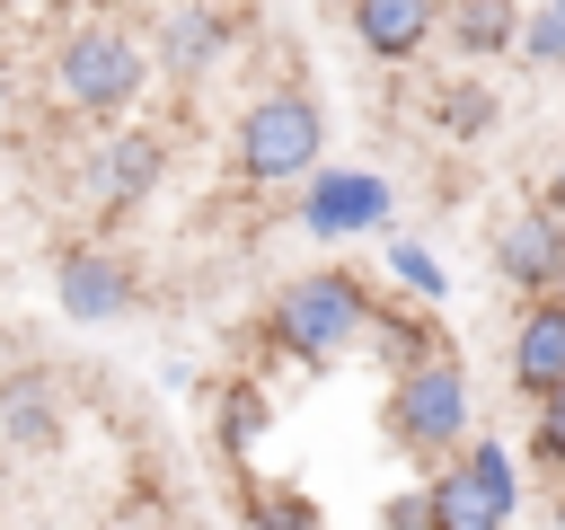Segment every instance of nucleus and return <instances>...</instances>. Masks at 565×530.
<instances>
[{
    "instance_id": "4be33fe9",
    "label": "nucleus",
    "mask_w": 565,
    "mask_h": 530,
    "mask_svg": "<svg viewBox=\"0 0 565 530\" xmlns=\"http://www.w3.org/2000/svg\"><path fill=\"white\" fill-rule=\"evenodd\" d=\"M9 97H18V71H9V62H0V115H9Z\"/></svg>"
},
{
    "instance_id": "9d476101",
    "label": "nucleus",
    "mask_w": 565,
    "mask_h": 530,
    "mask_svg": "<svg viewBox=\"0 0 565 530\" xmlns=\"http://www.w3.org/2000/svg\"><path fill=\"white\" fill-rule=\"evenodd\" d=\"M353 9V44L371 62H415L441 26V0H344Z\"/></svg>"
},
{
    "instance_id": "412c9836",
    "label": "nucleus",
    "mask_w": 565,
    "mask_h": 530,
    "mask_svg": "<svg viewBox=\"0 0 565 530\" xmlns=\"http://www.w3.org/2000/svg\"><path fill=\"white\" fill-rule=\"evenodd\" d=\"M539 203H556V212H565V159L547 168V194H539Z\"/></svg>"
},
{
    "instance_id": "39448f33",
    "label": "nucleus",
    "mask_w": 565,
    "mask_h": 530,
    "mask_svg": "<svg viewBox=\"0 0 565 530\" xmlns=\"http://www.w3.org/2000/svg\"><path fill=\"white\" fill-rule=\"evenodd\" d=\"M424 495H433V530H503L521 512V459L503 442L468 433L450 459H433Z\"/></svg>"
},
{
    "instance_id": "2eb2a0df",
    "label": "nucleus",
    "mask_w": 565,
    "mask_h": 530,
    "mask_svg": "<svg viewBox=\"0 0 565 530\" xmlns=\"http://www.w3.org/2000/svg\"><path fill=\"white\" fill-rule=\"evenodd\" d=\"M256 433H265V389H256V380H238V389L221 398V451H230V459H247V451H256Z\"/></svg>"
},
{
    "instance_id": "f03ea898",
    "label": "nucleus",
    "mask_w": 565,
    "mask_h": 530,
    "mask_svg": "<svg viewBox=\"0 0 565 530\" xmlns=\"http://www.w3.org/2000/svg\"><path fill=\"white\" fill-rule=\"evenodd\" d=\"M477 433V398H468V371H459V353H441V344H424L415 362H397L388 371V442L406 451V459H450L459 442Z\"/></svg>"
},
{
    "instance_id": "1a4fd4ad",
    "label": "nucleus",
    "mask_w": 565,
    "mask_h": 530,
    "mask_svg": "<svg viewBox=\"0 0 565 530\" xmlns=\"http://www.w3.org/2000/svg\"><path fill=\"white\" fill-rule=\"evenodd\" d=\"M565 380V292H521V327H512V389L547 398Z\"/></svg>"
},
{
    "instance_id": "dca6fc26",
    "label": "nucleus",
    "mask_w": 565,
    "mask_h": 530,
    "mask_svg": "<svg viewBox=\"0 0 565 530\" xmlns=\"http://www.w3.org/2000/svg\"><path fill=\"white\" fill-rule=\"evenodd\" d=\"M388 274H397L415 300H441V292H450V274H441V256H433L424 239H388Z\"/></svg>"
},
{
    "instance_id": "6ab92c4d",
    "label": "nucleus",
    "mask_w": 565,
    "mask_h": 530,
    "mask_svg": "<svg viewBox=\"0 0 565 530\" xmlns=\"http://www.w3.org/2000/svg\"><path fill=\"white\" fill-rule=\"evenodd\" d=\"M494 124V97L468 80V88H441V132H486Z\"/></svg>"
},
{
    "instance_id": "b1692460",
    "label": "nucleus",
    "mask_w": 565,
    "mask_h": 530,
    "mask_svg": "<svg viewBox=\"0 0 565 530\" xmlns=\"http://www.w3.org/2000/svg\"><path fill=\"white\" fill-rule=\"evenodd\" d=\"M556 292H565V283H556Z\"/></svg>"
},
{
    "instance_id": "f8f14e48",
    "label": "nucleus",
    "mask_w": 565,
    "mask_h": 530,
    "mask_svg": "<svg viewBox=\"0 0 565 530\" xmlns=\"http://www.w3.org/2000/svg\"><path fill=\"white\" fill-rule=\"evenodd\" d=\"M512 26H521L512 0H441L433 44H450L459 62H503V53H512Z\"/></svg>"
},
{
    "instance_id": "f3484780",
    "label": "nucleus",
    "mask_w": 565,
    "mask_h": 530,
    "mask_svg": "<svg viewBox=\"0 0 565 530\" xmlns=\"http://www.w3.org/2000/svg\"><path fill=\"white\" fill-rule=\"evenodd\" d=\"M530 406H539V415H530V459L565 477V380H556L547 398H530Z\"/></svg>"
},
{
    "instance_id": "7ed1b4c3",
    "label": "nucleus",
    "mask_w": 565,
    "mask_h": 530,
    "mask_svg": "<svg viewBox=\"0 0 565 530\" xmlns=\"http://www.w3.org/2000/svg\"><path fill=\"white\" fill-rule=\"evenodd\" d=\"M53 88L71 115H124L141 88H150V44L124 26V18H79L62 44H53Z\"/></svg>"
},
{
    "instance_id": "f257e3e1",
    "label": "nucleus",
    "mask_w": 565,
    "mask_h": 530,
    "mask_svg": "<svg viewBox=\"0 0 565 530\" xmlns=\"http://www.w3.org/2000/svg\"><path fill=\"white\" fill-rule=\"evenodd\" d=\"M362 327H371V283L344 274V265L291 274V283L274 292V309H265V336H274L291 362H309V371L344 362V353L362 344Z\"/></svg>"
},
{
    "instance_id": "0eeeda50",
    "label": "nucleus",
    "mask_w": 565,
    "mask_h": 530,
    "mask_svg": "<svg viewBox=\"0 0 565 530\" xmlns=\"http://www.w3.org/2000/svg\"><path fill=\"white\" fill-rule=\"evenodd\" d=\"M53 300L71 327H115L132 309V265L115 247H62L53 256Z\"/></svg>"
},
{
    "instance_id": "20e7f679",
    "label": "nucleus",
    "mask_w": 565,
    "mask_h": 530,
    "mask_svg": "<svg viewBox=\"0 0 565 530\" xmlns=\"http://www.w3.org/2000/svg\"><path fill=\"white\" fill-rule=\"evenodd\" d=\"M230 159L247 186H291L327 159V106L309 88H265L238 106V132H230Z\"/></svg>"
},
{
    "instance_id": "ddd939ff",
    "label": "nucleus",
    "mask_w": 565,
    "mask_h": 530,
    "mask_svg": "<svg viewBox=\"0 0 565 530\" xmlns=\"http://www.w3.org/2000/svg\"><path fill=\"white\" fill-rule=\"evenodd\" d=\"M230 9H177L168 26H159V62H168V80H203L221 53H230Z\"/></svg>"
},
{
    "instance_id": "4468645a",
    "label": "nucleus",
    "mask_w": 565,
    "mask_h": 530,
    "mask_svg": "<svg viewBox=\"0 0 565 530\" xmlns=\"http://www.w3.org/2000/svg\"><path fill=\"white\" fill-rule=\"evenodd\" d=\"M0 433L18 451H53L62 442V406H53V380L44 371H9L0 380Z\"/></svg>"
},
{
    "instance_id": "9b49d317",
    "label": "nucleus",
    "mask_w": 565,
    "mask_h": 530,
    "mask_svg": "<svg viewBox=\"0 0 565 530\" xmlns=\"http://www.w3.org/2000/svg\"><path fill=\"white\" fill-rule=\"evenodd\" d=\"M88 177H97V194H106V203H141V194L168 177V141H159V132H141V124H132V132H106V150H97V168H88Z\"/></svg>"
},
{
    "instance_id": "5701e85b",
    "label": "nucleus",
    "mask_w": 565,
    "mask_h": 530,
    "mask_svg": "<svg viewBox=\"0 0 565 530\" xmlns=\"http://www.w3.org/2000/svg\"><path fill=\"white\" fill-rule=\"evenodd\" d=\"M547 9H556V26H565V0H547Z\"/></svg>"
},
{
    "instance_id": "6e6552de",
    "label": "nucleus",
    "mask_w": 565,
    "mask_h": 530,
    "mask_svg": "<svg viewBox=\"0 0 565 530\" xmlns=\"http://www.w3.org/2000/svg\"><path fill=\"white\" fill-rule=\"evenodd\" d=\"M494 274L512 292H556L565 283V212L556 203H530V212L494 221Z\"/></svg>"
},
{
    "instance_id": "423d86ee",
    "label": "nucleus",
    "mask_w": 565,
    "mask_h": 530,
    "mask_svg": "<svg viewBox=\"0 0 565 530\" xmlns=\"http://www.w3.org/2000/svg\"><path fill=\"white\" fill-rule=\"evenodd\" d=\"M300 186V230L309 239H371V230H388V212H397V186L380 177V168H309V177H291Z\"/></svg>"
},
{
    "instance_id": "a211bd4d",
    "label": "nucleus",
    "mask_w": 565,
    "mask_h": 530,
    "mask_svg": "<svg viewBox=\"0 0 565 530\" xmlns=\"http://www.w3.org/2000/svg\"><path fill=\"white\" fill-rule=\"evenodd\" d=\"M512 53H530V62H565V26H556V9H530L521 26H512Z\"/></svg>"
},
{
    "instance_id": "aec40b11",
    "label": "nucleus",
    "mask_w": 565,
    "mask_h": 530,
    "mask_svg": "<svg viewBox=\"0 0 565 530\" xmlns=\"http://www.w3.org/2000/svg\"><path fill=\"white\" fill-rule=\"evenodd\" d=\"M380 521H388V530H433V495H424V486H406V495H388V504H380Z\"/></svg>"
}]
</instances>
